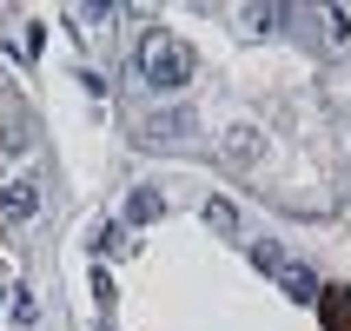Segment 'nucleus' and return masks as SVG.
<instances>
[{
    "label": "nucleus",
    "instance_id": "obj_1",
    "mask_svg": "<svg viewBox=\"0 0 351 331\" xmlns=\"http://www.w3.org/2000/svg\"><path fill=\"white\" fill-rule=\"evenodd\" d=\"M133 66H139V79L153 86V93H179V86H193V47L186 40H173V34H146L139 40V53H133Z\"/></svg>",
    "mask_w": 351,
    "mask_h": 331
},
{
    "label": "nucleus",
    "instance_id": "obj_2",
    "mask_svg": "<svg viewBox=\"0 0 351 331\" xmlns=\"http://www.w3.org/2000/svg\"><path fill=\"white\" fill-rule=\"evenodd\" d=\"M272 278H278V292H285V298H298V305H318V298H325V285H318L305 265H292V258H285Z\"/></svg>",
    "mask_w": 351,
    "mask_h": 331
},
{
    "label": "nucleus",
    "instance_id": "obj_3",
    "mask_svg": "<svg viewBox=\"0 0 351 331\" xmlns=\"http://www.w3.org/2000/svg\"><path fill=\"white\" fill-rule=\"evenodd\" d=\"M0 212H7V219H34V212H40V186H34L27 173L7 179V193H0Z\"/></svg>",
    "mask_w": 351,
    "mask_h": 331
},
{
    "label": "nucleus",
    "instance_id": "obj_4",
    "mask_svg": "<svg viewBox=\"0 0 351 331\" xmlns=\"http://www.w3.org/2000/svg\"><path fill=\"white\" fill-rule=\"evenodd\" d=\"M278 20H285V7H239V27L245 34H272Z\"/></svg>",
    "mask_w": 351,
    "mask_h": 331
},
{
    "label": "nucleus",
    "instance_id": "obj_5",
    "mask_svg": "<svg viewBox=\"0 0 351 331\" xmlns=\"http://www.w3.org/2000/svg\"><path fill=\"white\" fill-rule=\"evenodd\" d=\"M159 212H166V199H159V193H133V199H126V219H133V225H153Z\"/></svg>",
    "mask_w": 351,
    "mask_h": 331
},
{
    "label": "nucleus",
    "instance_id": "obj_6",
    "mask_svg": "<svg viewBox=\"0 0 351 331\" xmlns=\"http://www.w3.org/2000/svg\"><path fill=\"white\" fill-rule=\"evenodd\" d=\"M206 225H219V232H239V212L226 206V199H213V206H206Z\"/></svg>",
    "mask_w": 351,
    "mask_h": 331
},
{
    "label": "nucleus",
    "instance_id": "obj_7",
    "mask_svg": "<svg viewBox=\"0 0 351 331\" xmlns=\"http://www.w3.org/2000/svg\"><path fill=\"white\" fill-rule=\"evenodd\" d=\"M252 265H258V272H278V265H285V252H278L272 238H258V245H252Z\"/></svg>",
    "mask_w": 351,
    "mask_h": 331
},
{
    "label": "nucleus",
    "instance_id": "obj_8",
    "mask_svg": "<svg viewBox=\"0 0 351 331\" xmlns=\"http://www.w3.org/2000/svg\"><path fill=\"white\" fill-rule=\"evenodd\" d=\"M119 245H126V232H119V225H99V232H93V252H119Z\"/></svg>",
    "mask_w": 351,
    "mask_h": 331
},
{
    "label": "nucleus",
    "instance_id": "obj_9",
    "mask_svg": "<svg viewBox=\"0 0 351 331\" xmlns=\"http://www.w3.org/2000/svg\"><path fill=\"white\" fill-rule=\"evenodd\" d=\"M186 133V113H166V119H153V139H179Z\"/></svg>",
    "mask_w": 351,
    "mask_h": 331
},
{
    "label": "nucleus",
    "instance_id": "obj_10",
    "mask_svg": "<svg viewBox=\"0 0 351 331\" xmlns=\"http://www.w3.org/2000/svg\"><path fill=\"white\" fill-rule=\"evenodd\" d=\"M7 312H14L20 325H34V292H14V298H7Z\"/></svg>",
    "mask_w": 351,
    "mask_h": 331
},
{
    "label": "nucleus",
    "instance_id": "obj_11",
    "mask_svg": "<svg viewBox=\"0 0 351 331\" xmlns=\"http://www.w3.org/2000/svg\"><path fill=\"white\" fill-rule=\"evenodd\" d=\"M0 305H7V292H0Z\"/></svg>",
    "mask_w": 351,
    "mask_h": 331
}]
</instances>
